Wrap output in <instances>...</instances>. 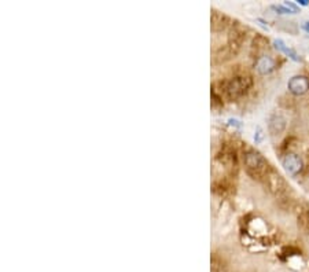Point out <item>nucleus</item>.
I'll list each match as a JSON object with an SVG mask.
<instances>
[{"mask_svg": "<svg viewBox=\"0 0 309 272\" xmlns=\"http://www.w3.org/2000/svg\"><path fill=\"white\" fill-rule=\"evenodd\" d=\"M250 87V77H246V76H235L232 79L224 81V92H225V95L231 98V99H235V98H239V96L245 95Z\"/></svg>", "mask_w": 309, "mask_h": 272, "instance_id": "nucleus-1", "label": "nucleus"}, {"mask_svg": "<svg viewBox=\"0 0 309 272\" xmlns=\"http://www.w3.org/2000/svg\"><path fill=\"white\" fill-rule=\"evenodd\" d=\"M243 161H245V165L247 168V172L253 175V176H258L262 175L266 171V165L268 162L265 158L262 157L258 151L254 150H247L245 154H243Z\"/></svg>", "mask_w": 309, "mask_h": 272, "instance_id": "nucleus-2", "label": "nucleus"}, {"mask_svg": "<svg viewBox=\"0 0 309 272\" xmlns=\"http://www.w3.org/2000/svg\"><path fill=\"white\" fill-rule=\"evenodd\" d=\"M282 165L286 169L288 175L291 176H297L299 172L302 171L304 168V162L299 158L298 155L294 153H287L282 157Z\"/></svg>", "mask_w": 309, "mask_h": 272, "instance_id": "nucleus-3", "label": "nucleus"}, {"mask_svg": "<svg viewBox=\"0 0 309 272\" xmlns=\"http://www.w3.org/2000/svg\"><path fill=\"white\" fill-rule=\"evenodd\" d=\"M287 88L293 95H305L309 91V79L306 76H294L288 80Z\"/></svg>", "mask_w": 309, "mask_h": 272, "instance_id": "nucleus-4", "label": "nucleus"}, {"mask_svg": "<svg viewBox=\"0 0 309 272\" xmlns=\"http://www.w3.org/2000/svg\"><path fill=\"white\" fill-rule=\"evenodd\" d=\"M254 68H256V70L260 75H269V73H272L273 70L276 69V61L272 57H269V55H261V57L257 58Z\"/></svg>", "mask_w": 309, "mask_h": 272, "instance_id": "nucleus-5", "label": "nucleus"}, {"mask_svg": "<svg viewBox=\"0 0 309 272\" xmlns=\"http://www.w3.org/2000/svg\"><path fill=\"white\" fill-rule=\"evenodd\" d=\"M268 129L271 135H280L286 129V118L283 117L282 114H272L269 118V123H268Z\"/></svg>", "mask_w": 309, "mask_h": 272, "instance_id": "nucleus-6", "label": "nucleus"}, {"mask_svg": "<svg viewBox=\"0 0 309 272\" xmlns=\"http://www.w3.org/2000/svg\"><path fill=\"white\" fill-rule=\"evenodd\" d=\"M275 47H276L277 50H279V51H282V53L286 54L288 58H291V59H293V61H297V62H298V61H299L298 54L295 53V51H293L291 48H288L287 46H286V44L283 43L282 40H276V42H275Z\"/></svg>", "mask_w": 309, "mask_h": 272, "instance_id": "nucleus-7", "label": "nucleus"}, {"mask_svg": "<svg viewBox=\"0 0 309 272\" xmlns=\"http://www.w3.org/2000/svg\"><path fill=\"white\" fill-rule=\"evenodd\" d=\"M254 140H256L257 143H260L262 140V131L260 128L257 129V134L254 135Z\"/></svg>", "mask_w": 309, "mask_h": 272, "instance_id": "nucleus-8", "label": "nucleus"}, {"mask_svg": "<svg viewBox=\"0 0 309 272\" xmlns=\"http://www.w3.org/2000/svg\"><path fill=\"white\" fill-rule=\"evenodd\" d=\"M229 124H231V125H234V127H242V124H240L238 120H232V118L229 120Z\"/></svg>", "mask_w": 309, "mask_h": 272, "instance_id": "nucleus-9", "label": "nucleus"}, {"mask_svg": "<svg viewBox=\"0 0 309 272\" xmlns=\"http://www.w3.org/2000/svg\"><path fill=\"white\" fill-rule=\"evenodd\" d=\"M297 3H298V5H301V6H308L309 5L308 0H298Z\"/></svg>", "mask_w": 309, "mask_h": 272, "instance_id": "nucleus-10", "label": "nucleus"}, {"mask_svg": "<svg viewBox=\"0 0 309 272\" xmlns=\"http://www.w3.org/2000/svg\"><path fill=\"white\" fill-rule=\"evenodd\" d=\"M304 29L306 32H309V22H304Z\"/></svg>", "mask_w": 309, "mask_h": 272, "instance_id": "nucleus-11", "label": "nucleus"}]
</instances>
